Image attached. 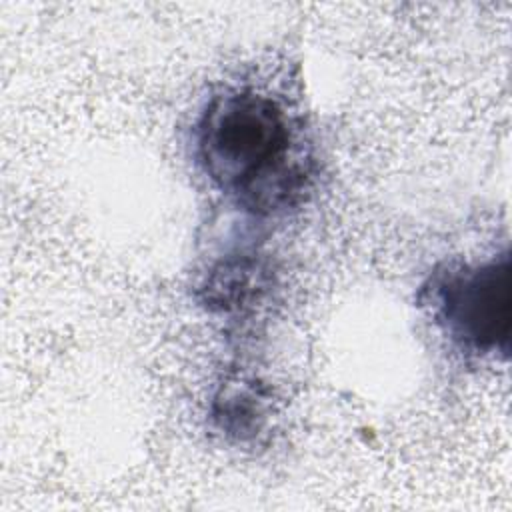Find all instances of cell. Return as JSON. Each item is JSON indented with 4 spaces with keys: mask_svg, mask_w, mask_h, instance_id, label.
<instances>
[{
    "mask_svg": "<svg viewBox=\"0 0 512 512\" xmlns=\"http://www.w3.org/2000/svg\"><path fill=\"white\" fill-rule=\"evenodd\" d=\"M192 142L210 184L256 216L294 206L308 188L310 154L294 120L254 88L212 96L194 122Z\"/></svg>",
    "mask_w": 512,
    "mask_h": 512,
    "instance_id": "6da1fadb",
    "label": "cell"
},
{
    "mask_svg": "<svg viewBox=\"0 0 512 512\" xmlns=\"http://www.w3.org/2000/svg\"><path fill=\"white\" fill-rule=\"evenodd\" d=\"M424 304L450 344L470 356L508 352L510 256L480 264H448L422 286Z\"/></svg>",
    "mask_w": 512,
    "mask_h": 512,
    "instance_id": "7a4b0ae2",
    "label": "cell"
}]
</instances>
